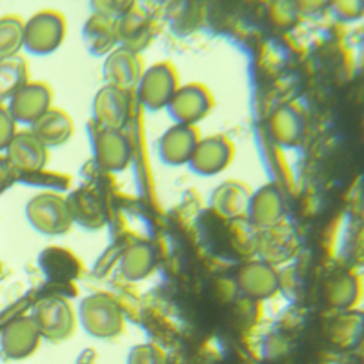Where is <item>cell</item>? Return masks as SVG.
<instances>
[{"label": "cell", "instance_id": "1", "mask_svg": "<svg viewBox=\"0 0 364 364\" xmlns=\"http://www.w3.org/2000/svg\"><path fill=\"white\" fill-rule=\"evenodd\" d=\"M77 321L95 339H115L126 330L124 311L108 294H93L82 299Z\"/></svg>", "mask_w": 364, "mask_h": 364}, {"label": "cell", "instance_id": "2", "mask_svg": "<svg viewBox=\"0 0 364 364\" xmlns=\"http://www.w3.org/2000/svg\"><path fill=\"white\" fill-rule=\"evenodd\" d=\"M26 219L42 235H64L73 226L68 197L57 191H41L26 204Z\"/></svg>", "mask_w": 364, "mask_h": 364}, {"label": "cell", "instance_id": "3", "mask_svg": "<svg viewBox=\"0 0 364 364\" xmlns=\"http://www.w3.org/2000/svg\"><path fill=\"white\" fill-rule=\"evenodd\" d=\"M66 18L55 9H42L24 21V48L33 55H50L66 38Z\"/></svg>", "mask_w": 364, "mask_h": 364}, {"label": "cell", "instance_id": "4", "mask_svg": "<svg viewBox=\"0 0 364 364\" xmlns=\"http://www.w3.org/2000/svg\"><path fill=\"white\" fill-rule=\"evenodd\" d=\"M31 317L37 324L42 339L51 341V343H63L70 339L77 328V314L71 302L63 297H50L41 301L35 306Z\"/></svg>", "mask_w": 364, "mask_h": 364}, {"label": "cell", "instance_id": "5", "mask_svg": "<svg viewBox=\"0 0 364 364\" xmlns=\"http://www.w3.org/2000/svg\"><path fill=\"white\" fill-rule=\"evenodd\" d=\"M181 87L178 73L171 63H155L146 68L142 79L136 86L142 106L149 112L166 109L170 100Z\"/></svg>", "mask_w": 364, "mask_h": 364}, {"label": "cell", "instance_id": "6", "mask_svg": "<svg viewBox=\"0 0 364 364\" xmlns=\"http://www.w3.org/2000/svg\"><path fill=\"white\" fill-rule=\"evenodd\" d=\"M213 93L200 82L184 84L168 104V113L177 124L195 126L213 109Z\"/></svg>", "mask_w": 364, "mask_h": 364}, {"label": "cell", "instance_id": "7", "mask_svg": "<svg viewBox=\"0 0 364 364\" xmlns=\"http://www.w3.org/2000/svg\"><path fill=\"white\" fill-rule=\"evenodd\" d=\"M6 159L17 177L31 178L46 170L50 154L48 148L31 132H17L6 148Z\"/></svg>", "mask_w": 364, "mask_h": 364}, {"label": "cell", "instance_id": "8", "mask_svg": "<svg viewBox=\"0 0 364 364\" xmlns=\"http://www.w3.org/2000/svg\"><path fill=\"white\" fill-rule=\"evenodd\" d=\"M53 108V90L42 80H29L9 99L8 109L15 122L33 126L44 113Z\"/></svg>", "mask_w": 364, "mask_h": 364}, {"label": "cell", "instance_id": "9", "mask_svg": "<svg viewBox=\"0 0 364 364\" xmlns=\"http://www.w3.org/2000/svg\"><path fill=\"white\" fill-rule=\"evenodd\" d=\"M144 70V60H142L141 53L117 46L115 50L104 58L102 75L108 86L119 87V90L129 93L139 86Z\"/></svg>", "mask_w": 364, "mask_h": 364}, {"label": "cell", "instance_id": "10", "mask_svg": "<svg viewBox=\"0 0 364 364\" xmlns=\"http://www.w3.org/2000/svg\"><path fill=\"white\" fill-rule=\"evenodd\" d=\"M132 104L129 93L113 86H102L97 91L93 100V117L100 129L106 132H122L128 124Z\"/></svg>", "mask_w": 364, "mask_h": 364}, {"label": "cell", "instance_id": "11", "mask_svg": "<svg viewBox=\"0 0 364 364\" xmlns=\"http://www.w3.org/2000/svg\"><path fill=\"white\" fill-rule=\"evenodd\" d=\"M233 155H235V148L228 136H204L195 146L193 155H191L188 164L191 166L195 173L217 175L230 166V162L233 161Z\"/></svg>", "mask_w": 364, "mask_h": 364}, {"label": "cell", "instance_id": "12", "mask_svg": "<svg viewBox=\"0 0 364 364\" xmlns=\"http://www.w3.org/2000/svg\"><path fill=\"white\" fill-rule=\"evenodd\" d=\"M41 333L33 317H21L9 323L0 336V352L9 360H22L33 355L41 346Z\"/></svg>", "mask_w": 364, "mask_h": 364}, {"label": "cell", "instance_id": "13", "mask_svg": "<svg viewBox=\"0 0 364 364\" xmlns=\"http://www.w3.org/2000/svg\"><path fill=\"white\" fill-rule=\"evenodd\" d=\"M199 141L200 133L197 126L173 124L159 139V157L168 166L188 164Z\"/></svg>", "mask_w": 364, "mask_h": 364}, {"label": "cell", "instance_id": "14", "mask_svg": "<svg viewBox=\"0 0 364 364\" xmlns=\"http://www.w3.org/2000/svg\"><path fill=\"white\" fill-rule=\"evenodd\" d=\"M97 164L104 171H122L132 162L133 146L122 132H106L100 129L93 141Z\"/></svg>", "mask_w": 364, "mask_h": 364}, {"label": "cell", "instance_id": "15", "mask_svg": "<svg viewBox=\"0 0 364 364\" xmlns=\"http://www.w3.org/2000/svg\"><path fill=\"white\" fill-rule=\"evenodd\" d=\"M115 35L117 44L141 53L154 41V26L148 15L135 4L115 21Z\"/></svg>", "mask_w": 364, "mask_h": 364}, {"label": "cell", "instance_id": "16", "mask_svg": "<svg viewBox=\"0 0 364 364\" xmlns=\"http://www.w3.org/2000/svg\"><path fill=\"white\" fill-rule=\"evenodd\" d=\"M240 291L250 299L264 301L273 297L279 290V273L266 262H250L237 273Z\"/></svg>", "mask_w": 364, "mask_h": 364}, {"label": "cell", "instance_id": "17", "mask_svg": "<svg viewBox=\"0 0 364 364\" xmlns=\"http://www.w3.org/2000/svg\"><path fill=\"white\" fill-rule=\"evenodd\" d=\"M252 193L253 191L245 182L226 181L213 190L210 204L215 210L217 215H220L223 219L235 220L248 215Z\"/></svg>", "mask_w": 364, "mask_h": 364}, {"label": "cell", "instance_id": "18", "mask_svg": "<svg viewBox=\"0 0 364 364\" xmlns=\"http://www.w3.org/2000/svg\"><path fill=\"white\" fill-rule=\"evenodd\" d=\"M284 215V199L277 186L266 184L252 193L248 206V219L257 228H272Z\"/></svg>", "mask_w": 364, "mask_h": 364}, {"label": "cell", "instance_id": "19", "mask_svg": "<svg viewBox=\"0 0 364 364\" xmlns=\"http://www.w3.org/2000/svg\"><path fill=\"white\" fill-rule=\"evenodd\" d=\"M31 133L48 149L58 148V146L70 142L75 133V122L70 113H66L64 109L51 108L31 126Z\"/></svg>", "mask_w": 364, "mask_h": 364}, {"label": "cell", "instance_id": "20", "mask_svg": "<svg viewBox=\"0 0 364 364\" xmlns=\"http://www.w3.org/2000/svg\"><path fill=\"white\" fill-rule=\"evenodd\" d=\"M68 204H70L73 223H79L80 226L87 228V230L102 228L108 220V213H106L102 199L91 188L75 191L71 197H68Z\"/></svg>", "mask_w": 364, "mask_h": 364}, {"label": "cell", "instance_id": "21", "mask_svg": "<svg viewBox=\"0 0 364 364\" xmlns=\"http://www.w3.org/2000/svg\"><path fill=\"white\" fill-rule=\"evenodd\" d=\"M82 38L91 55L106 57L119 46L115 35V21L104 17L100 13H93L84 24Z\"/></svg>", "mask_w": 364, "mask_h": 364}, {"label": "cell", "instance_id": "22", "mask_svg": "<svg viewBox=\"0 0 364 364\" xmlns=\"http://www.w3.org/2000/svg\"><path fill=\"white\" fill-rule=\"evenodd\" d=\"M269 132H272L273 139L281 146L299 144L304 133V117L302 112L295 106H281L275 109L269 119Z\"/></svg>", "mask_w": 364, "mask_h": 364}, {"label": "cell", "instance_id": "23", "mask_svg": "<svg viewBox=\"0 0 364 364\" xmlns=\"http://www.w3.org/2000/svg\"><path fill=\"white\" fill-rule=\"evenodd\" d=\"M155 268V250L149 242H133L124 250L120 259V273L128 281H142L154 272Z\"/></svg>", "mask_w": 364, "mask_h": 364}, {"label": "cell", "instance_id": "24", "mask_svg": "<svg viewBox=\"0 0 364 364\" xmlns=\"http://www.w3.org/2000/svg\"><path fill=\"white\" fill-rule=\"evenodd\" d=\"M29 82L28 63L22 55L0 60V102L9 100Z\"/></svg>", "mask_w": 364, "mask_h": 364}, {"label": "cell", "instance_id": "25", "mask_svg": "<svg viewBox=\"0 0 364 364\" xmlns=\"http://www.w3.org/2000/svg\"><path fill=\"white\" fill-rule=\"evenodd\" d=\"M24 48V21L18 15L0 17V60L17 57Z\"/></svg>", "mask_w": 364, "mask_h": 364}, {"label": "cell", "instance_id": "26", "mask_svg": "<svg viewBox=\"0 0 364 364\" xmlns=\"http://www.w3.org/2000/svg\"><path fill=\"white\" fill-rule=\"evenodd\" d=\"M326 295L331 306L346 310V308H350L357 301L359 282L350 273H341V275H337V277H333L328 282Z\"/></svg>", "mask_w": 364, "mask_h": 364}, {"label": "cell", "instance_id": "27", "mask_svg": "<svg viewBox=\"0 0 364 364\" xmlns=\"http://www.w3.org/2000/svg\"><path fill=\"white\" fill-rule=\"evenodd\" d=\"M128 364H166V355L155 344H139L129 352Z\"/></svg>", "mask_w": 364, "mask_h": 364}, {"label": "cell", "instance_id": "28", "mask_svg": "<svg viewBox=\"0 0 364 364\" xmlns=\"http://www.w3.org/2000/svg\"><path fill=\"white\" fill-rule=\"evenodd\" d=\"M15 135H17V122L9 113L8 106L0 102V151H6Z\"/></svg>", "mask_w": 364, "mask_h": 364}, {"label": "cell", "instance_id": "29", "mask_svg": "<svg viewBox=\"0 0 364 364\" xmlns=\"http://www.w3.org/2000/svg\"><path fill=\"white\" fill-rule=\"evenodd\" d=\"M17 178V173H15V170L8 162V159L4 155H0V193H4Z\"/></svg>", "mask_w": 364, "mask_h": 364}, {"label": "cell", "instance_id": "30", "mask_svg": "<svg viewBox=\"0 0 364 364\" xmlns=\"http://www.w3.org/2000/svg\"><path fill=\"white\" fill-rule=\"evenodd\" d=\"M95 363H97V352L95 350H91V348L84 350V352L79 355V360H77V364H95Z\"/></svg>", "mask_w": 364, "mask_h": 364}, {"label": "cell", "instance_id": "31", "mask_svg": "<svg viewBox=\"0 0 364 364\" xmlns=\"http://www.w3.org/2000/svg\"><path fill=\"white\" fill-rule=\"evenodd\" d=\"M0 275H2V264H0Z\"/></svg>", "mask_w": 364, "mask_h": 364}]
</instances>
